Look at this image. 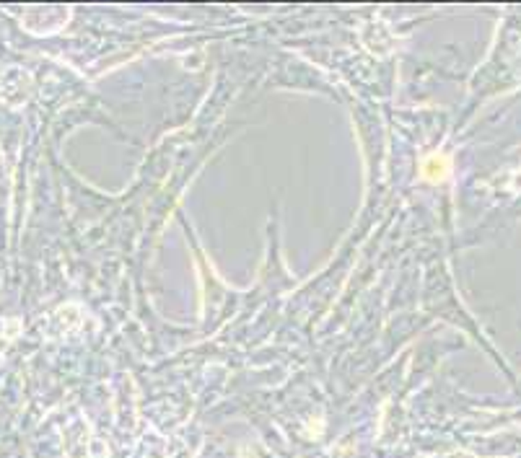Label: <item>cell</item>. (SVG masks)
<instances>
[{"label": "cell", "instance_id": "obj_1", "mask_svg": "<svg viewBox=\"0 0 521 458\" xmlns=\"http://www.w3.org/2000/svg\"><path fill=\"white\" fill-rule=\"evenodd\" d=\"M449 158L446 155H439V153H433V155H428L423 166H420V171H423V179L426 181H433V184H439V181H446L449 177Z\"/></svg>", "mask_w": 521, "mask_h": 458}]
</instances>
